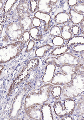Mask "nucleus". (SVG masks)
Returning a JSON list of instances; mask_svg holds the SVG:
<instances>
[{
	"instance_id": "nucleus-28",
	"label": "nucleus",
	"mask_w": 84,
	"mask_h": 120,
	"mask_svg": "<svg viewBox=\"0 0 84 120\" xmlns=\"http://www.w3.org/2000/svg\"><path fill=\"white\" fill-rule=\"evenodd\" d=\"M29 3V12L30 14L33 15L37 11L38 0H31Z\"/></svg>"
},
{
	"instance_id": "nucleus-10",
	"label": "nucleus",
	"mask_w": 84,
	"mask_h": 120,
	"mask_svg": "<svg viewBox=\"0 0 84 120\" xmlns=\"http://www.w3.org/2000/svg\"><path fill=\"white\" fill-rule=\"evenodd\" d=\"M33 15L29 12L22 13L18 16L17 22L24 31H29L33 27L32 20Z\"/></svg>"
},
{
	"instance_id": "nucleus-9",
	"label": "nucleus",
	"mask_w": 84,
	"mask_h": 120,
	"mask_svg": "<svg viewBox=\"0 0 84 120\" xmlns=\"http://www.w3.org/2000/svg\"><path fill=\"white\" fill-rule=\"evenodd\" d=\"M74 75L65 74L60 71L55 73L50 83L54 85H65L71 82Z\"/></svg>"
},
{
	"instance_id": "nucleus-11",
	"label": "nucleus",
	"mask_w": 84,
	"mask_h": 120,
	"mask_svg": "<svg viewBox=\"0 0 84 120\" xmlns=\"http://www.w3.org/2000/svg\"><path fill=\"white\" fill-rule=\"evenodd\" d=\"M33 15V17L39 19L43 22V31L44 34L49 32V30L51 27L50 24L52 20L51 15L37 11Z\"/></svg>"
},
{
	"instance_id": "nucleus-3",
	"label": "nucleus",
	"mask_w": 84,
	"mask_h": 120,
	"mask_svg": "<svg viewBox=\"0 0 84 120\" xmlns=\"http://www.w3.org/2000/svg\"><path fill=\"white\" fill-rule=\"evenodd\" d=\"M26 45L22 40L10 43L0 47V64L8 63L19 56Z\"/></svg>"
},
{
	"instance_id": "nucleus-20",
	"label": "nucleus",
	"mask_w": 84,
	"mask_h": 120,
	"mask_svg": "<svg viewBox=\"0 0 84 120\" xmlns=\"http://www.w3.org/2000/svg\"><path fill=\"white\" fill-rule=\"evenodd\" d=\"M71 48L66 44L61 46L56 47L53 48L50 52V55L51 57H57L62 55L70 50Z\"/></svg>"
},
{
	"instance_id": "nucleus-2",
	"label": "nucleus",
	"mask_w": 84,
	"mask_h": 120,
	"mask_svg": "<svg viewBox=\"0 0 84 120\" xmlns=\"http://www.w3.org/2000/svg\"><path fill=\"white\" fill-rule=\"evenodd\" d=\"M84 73H75L69 83L64 85L62 88L61 98L75 99L84 94Z\"/></svg>"
},
{
	"instance_id": "nucleus-27",
	"label": "nucleus",
	"mask_w": 84,
	"mask_h": 120,
	"mask_svg": "<svg viewBox=\"0 0 84 120\" xmlns=\"http://www.w3.org/2000/svg\"><path fill=\"white\" fill-rule=\"evenodd\" d=\"M49 34L50 35V36L53 37L60 36V26L57 25L56 24L52 25L49 30Z\"/></svg>"
},
{
	"instance_id": "nucleus-26",
	"label": "nucleus",
	"mask_w": 84,
	"mask_h": 120,
	"mask_svg": "<svg viewBox=\"0 0 84 120\" xmlns=\"http://www.w3.org/2000/svg\"><path fill=\"white\" fill-rule=\"evenodd\" d=\"M59 71L67 74L74 75L75 74V66L63 65L59 67Z\"/></svg>"
},
{
	"instance_id": "nucleus-33",
	"label": "nucleus",
	"mask_w": 84,
	"mask_h": 120,
	"mask_svg": "<svg viewBox=\"0 0 84 120\" xmlns=\"http://www.w3.org/2000/svg\"><path fill=\"white\" fill-rule=\"evenodd\" d=\"M73 8L77 13L84 15V4L78 3V4L75 5Z\"/></svg>"
},
{
	"instance_id": "nucleus-16",
	"label": "nucleus",
	"mask_w": 84,
	"mask_h": 120,
	"mask_svg": "<svg viewBox=\"0 0 84 120\" xmlns=\"http://www.w3.org/2000/svg\"><path fill=\"white\" fill-rule=\"evenodd\" d=\"M42 114L41 120H53V114L51 105L47 102H46L40 107Z\"/></svg>"
},
{
	"instance_id": "nucleus-25",
	"label": "nucleus",
	"mask_w": 84,
	"mask_h": 120,
	"mask_svg": "<svg viewBox=\"0 0 84 120\" xmlns=\"http://www.w3.org/2000/svg\"><path fill=\"white\" fill-rule=\"evenodd\" d=\"M62 94V87L59 85H54L51 90V96L55 100L61 98Z\"/></svg>"
},
{
	"instance_id": "nucleus-40",
	"label": "nucleus",
	"mask_w": 84,
	"mask_h": 120,
	"mask_svg": "<svg viewBox=\"0 0 84 120\" xmlns=\"http://www.w3.org/2000/svg\"><path fill=\"white\" fill-rule=\"evenodd\" d=\"M5 2V0H0V12L3 10Z\"/></svg>"
},
{
	"instance_id": "nucleus-4",
	"label": "nucleus",
	"mask_w": 84,
	"mask_h": 120,
	"mask_svg": "<svg viewBox=\"0 0 84 120\" xmlns=\"http://www.w3.org/2000/svg\"><path fill=\"white\" fill-rule=\"evenodd\" d=\"M82 63H84V60L80 55L74 53L71 49L62 55L50 57L44 61L45 64H53L58 68L63 65L76 66Z\"/></svg>"
},
{
	"instance_id": "nucleus-23",
	"label": "nucleus",
	"mask_w": 84,
	"mask_h": 120,
	"mask_svg": "<svg viewBox=\"0 0 84 120\" xmlns=\"http://www.w3.org/2000/svg\"><path fill=\"white\" fill-rule=\"evenodd\" d=\"M27 0H21L18 2L17 5L14 7L16 11L19 15L29 12V3Z\"/></svg>"
},
{
	"instance_id": "nucleus-34",
	"label": "nucleus",
	"mask_w": 84,
	"mask_h": 120,
	"mask_svg": "<svg viewBox=\"0 0 84 120\" xmlns=\"http://www.w3.org/2000/svg\"><path fill=\"white\" fill-rule=\"evenodd\" d=\"M71 31L73 36L79 35L80 27L79 25L72 24L71 27Z\"/></svg>"
},
{
	"instance_id": "nucleus-14",
	"label": "nucleus",
	"mask_w": 84,
	"mask_h": 120,
	"mask_svg": "<svg viewBox=\"0 0 84 120\" xmlns=\"http://www.w3.org/2000/svg\"><path fill=\"white\" fill-rule=\"evenodd\" d=\"M79 97L80 98L77 100V102H76L75 107L72 115L77 117L76 119L84 120V94Z\"/></svg>"
},
{
	"instance_id": "nucleus-29",
	"label": "nucleus",
	"mask_w": 84,
	"mask_h": 120,
	"mask_svg": "<svg viewBox=\"0 0 84 120\" xmlns=\"http://www.w3.org/2000/svg\"><path fill=\"white\" fill-rule=\"evenodd\" d=\"M51 43L53 46L59 47L65 44V41L60 36H58L53 37L51 40Z\"/></svg>"
},
{
	"instance_id": "nucleus-5",
	"label": "nucleus",
	"mask_w": 84,
	"mask_h": 120,
	"mask_svg": "<svg viewBox=\"0 0 84 120\" xmlns=\"http://www.w3.org/2000/svg\"><path fill=\"white\" fill-rule=\"evenodd\" d=\"M74 99L64 98L56 100L53 104L52 108L54 114L59 118L66 115H72L75 107Z\"/></svg>"
},
{
	"instance_id": "nucleus-17",
	"label": "nucleus",
	"mask_w": 84,
	"mask_h": 120,
	"mask_svg": "<svg viewBox=\"0 0 84 120\" xmlns=\"http://www.w3.org/2000/svg\"><path fill=\"white\" fill-rule=\"evenodd\" d=\"M43 23L42 22V24L40 28L33 27L29 30V32L32 39L37 42L42 40L44 34L43 31Z\"/></svg>"
},
{
	"instance_id": "nucleus-24",
	"label": "nucleus",
	"mask_w": 84,
	"mask_h": 120,
	"mask_svg": "<svg viewBox=\"0 0 84 120\" xmlns=\"http://www.w3.org/2000/svg\"><path fill=\"white\" fill-rule=\"evenodd\" d=\"M84 36L78 35L73 36L70 39L65 41L66 45L69 46L71 48L75 45L84 44Z\"/></svg>"
},
{
	"instance_id": "nucleus-22",
	"label": "nucleus",
	"mask_w": 84,
	"mask_h": 120,
	"mask_svg": "<svg viewBox=\"0 0 84 120\" xmlns=\"http://www.w3.org/2000/svg\"><path fill=\"white\" fill-rule=\"evenodd\" d=\"M19 1L17 0H6L5 1L3 10L1 12V16H4L10 13L15 7V5Z\"/></svg>"
},
{
	"instance_id": "nucleus-15",
	"label": "nucleus",
	"mask_w": 84,
	"mask_h": 120,
	"mask_svg": "<svg viewBox=\"0 0 84 120\" xmlns=\"http://www.w3.org/2000/svg\"><path fill=\"white\" fill-rule=\"evenodd\" d=\"M53 21L56 25L62 26L65 24L69 23L70 21V15L68 12L60 11L57 13L53 18Z\"/></svg>"
},
{
	"instance_id": "nucleus-41",
	"label": "nucleus",
	"mask_w": 84,
	"mask_h": 120,
	"mask_svg": "<svg viewBox=\"0 0 84 120\" xmlns=\"http://www.w3.org/2000/svg\"><path fill=\"white\" fill-rule=\"evenodd\" d=\"M5 68V65L3 64H0V77L2 76L3 72Z\"/></svg>"
},
{
	"instance_id": "nucleus-12",
	"label": "nucleus",
	"mask_w": 84,
	"mask_h": 120,
	"mask_svg": "<svg viewBox=\"0 0 84 120\" xmlns=\"http://www.w3.org/2000/svg\"><path fill=\"white\" fill-rule=\"evenodd\" d=\"M56 70V67L53 64H46L45 68V72L41 79L43 83H50L54 76Z\"/></svg>"
},
{
	"instance_id": "nucleus-30",
	"label": "nucleus",
	"mask_w": 84,
	"mask_h": 120,
	"mask_svg": "<svg viewBox=\"0 0 84 120\" xmlns=\"http://www.w3.org/2000/svg\"><path fill=\"white\" fill-rule=\"evenodd\" d=\"M36 45V43L34 40H33L32 39H30L29 41L27 42V43L26 44V49H25V52L26 53H28L29 52L32 51Z\"/></svg>"
},
{
	"instance_id": "nucleus-7",
	"label": "nucleus",
	"mask_w": 84,
	"mask_h": 120,
	"mask_svg": "<svg viewBox=\"0 0 84 120\" xmlns=\"http://www.w3.org/2000/svg\"><path fill=\"white\" fill-rule=\"evenodd\" d=\"M3 30L5 35L8 38L9 43L21 40L24 32L17 21L7 22V23L3 25Z\"/></svg>"
},
{
	"instance_id": "nucleus-37",
	"label": "nucleus",
	"mask_w": 84,
	"mask_h": 120,
	"mask_svg": "<svg viewBox=\"0 0 84 120\" xmlns=\"http://www.w3.org/2000/svg\"><path fill=\"white\" fill-rule=\"evenodd\" d=\"M75 73H84V63L75 66Z\"/></svg>"
},
{
	"instance_id": "nucleus-32",
	"label": "nucleus",
	"mask_w": 84,
	"mask_h": 120,
	"mask_svg": "<svg viewBox=\"0 0 84 120\" xmlns=\"http://www.w3.org/2000/svg\"><path fill=\"white\" fill-rule=\"evenodd\" d=\"M84 44H80L75 45V46L72 47L71 48V50L74 53L80 54L82 52H84Z\"/></svg>"
},
{
	"instance_id": "nucleus-42",
	"label": "nucleus",
	"mask_w": 84,
	"mask_h": 120,
	"mask_svg": "<svg viewBox=\"0 0 84 120\" xmlns=\"http://www.w3.org/2000/svg\"><path fill=\"white\" fill-rule=\"evenodd\" d=\"M2 33L1 31H0V39H1V37L2 36Z\"/></svg>"
},
{
	"instance_id": "nucleus-39",
	"label": "nucleus",
	"mask_w": 84,
	"mask_h": 120,
	"mask_svg": "<svg viewBox=\"0 0 84 120\" xmlns=\"http://www.w3.org/2000/svg\"><path fill=\"white\" fill-rule=\"evenodd\" d=\"M61 119L63 120H73L74 118L72 115H66L61 118Z\"/></svg>"
},
{
	"instance_id": "nucleus-38",
	"label": "nucleus",
	"mask_w": 84,
	"mask_h": 120,
	"mask_svg": "<svg viewBox=\"0 0 84 120\" xmlns=\"http://www.w3.org/2000/svg\"><path fill=\"white\" fill-rule=\"evenodd\" d=\"M78 0H68V4L70 8L73 7L78 4Z\"/></svg>"
},
{
	"instance_id": "nucleus-36",
	"label": "nucleus",
	"mask_w": 84,
	"mask_h": 120,
	"mask_svg": "<svg viewBox=\"0 0 84 120\" xmlns=\"http://www.w3.org/2000/svg\"><path fill=\"white\" fill-rule=\"evenodd\" d=\"M42 24V21L39 19L33 17L32 20V25L34 27L40 28Z\"/></svg>"
},
{
	"instance_id": "nucleus-19",
	"label": "nucleus",
	"mask_w": 84,
	"mask_h": 120,
	"mask_svg": "<svg viewBox=\"0 0 84 120\" xmlns=\"http://www.w3.org/2000/svg\"><path fill=\"white\" fill-rule=\"evenodd\" d=\"M68 13L70 15L71 23L73 25H79L84 20V15L77 13L72 8H71L69 10Z\"/></svg>"
},
{
	"instance_id": "nucleus-35",
	"label": "nucleus",
	"mask_w": 84,
	"mask_h": 120,
	"mask_svg": "<svg viewBox=\"0 0 84 120\" xmlns=\"http://www.w3.org/2000/svg\"><path fill=\"white\" fill-rule=\"evenodd\" d=\"M30 39H31V36H30L29 31H24L21 40L26 45Z\"/></svg>"
},
{
	"instance_id": "nucleus-13",
	"label": "nucleus",
	"mask_w": 84,
	"mask_h": 120,
	"mask_svg": "<svg viewBox=\"0 0 84 120\" xmlns=\"http://www.w3.org/2000/svg\"><path fill=\"white\" fill-rule=\"evenodd\" d=\"M25 113L28 118L35 120H41L42 114L40 108L38 106L30 107L24 110Z\"/></svg>"
},
{
	"instance_id": "nucleus-8",
	"label": "nucleus",
	"mask_w": 84,
	"mask_h": 120,
	"mask_svg": "<svg viewBox=\"0 0 84 120\" xmlns=\"http://www.w3.org/2000/svg\"><path fill=\"white\" fill-rule=\"evenodd\" d=\"M58 0H38L37 11L51 14L55 13L59 5Z\"/></svg>"
},
{
	"instance_id": "nucleus-21",
	"label": "nucleus",
	"mask_w": 84,
	"mask_h": 120,
	"mask_svg": "<svg viewBox=\"0 0 84 120\" xmlns=\"http://www.w3.org/2000/svg\"><path fill=\"white\" fill-rule=\"evenodd\" d=\"M70 23L65 24L62 26H60V28H61L60 36L62 37L65 41L68 40L73 36L71 31V25L70 24Z\"/></svg>"
},
{
	"instance_id": "nucleus-31",
	"label": "nucleus",
	"mask_w": 84,
	"mask_h": 120,
	"mask_svg": "<svg viewBox=\"0 0 84 120\" xmlns=\"http://www.w3.org/2000/svg\"><path fill=\"white\" fill-rule=\"evenodd\" d=\"M59 6L63 10V11L65 12H68L69 10L71 8L68 4V0L59 1Z\"/></svg>"
},
{
	"instance_id": "nucleus-18",
	"label": "nucleus",
	"mask_w": 84,
	"mask_h": 120,
	"mask_svg": "<svg viewBox=\"0 0 84 120\" xmlns=\"http://www.w3.org/2000/svg\"><path fill=\"white\" fill-rule=\"evenodd\" d=\"M54 48V46L47 44L38 47L35 50L36 56L39 58H42L46 56Z\"/></svg>"
},
{
	"instance_id": "nucleus-1",
	"label": "nucleus",
	"mask_w": 84,
	"mask_h": 120,
	"mask_svg": "<svg viewBox=\"0 0 84 120\" xmlns=\"http://www.w3.org/2000/svg\"><path fill=\"white\" fill-rule=\"evenodd\" d=\"M54 85L50 83H45L36 92H28L25 96L24 110L33 106H40L47 102L51 97V90Z\"/></svg>"
},
{
	"instance_id": "nucleus-6",
	"label": "nucleus",
	"mask_w": 84,
	"mask_h": 120,
	"mask_svg": "<svg viewBox=\"0 0 84 120\" xmlns=\"http://www.w3.org/2000/svg\"><path fill=\"white\" fill-rule=\"evenodd\" d=\"M28 93V88L26 87L21 89L15 96L10 112L9 117L10 119H17L20 116L22 110H24V99Z\"/></svg>"
}]
</instances>
